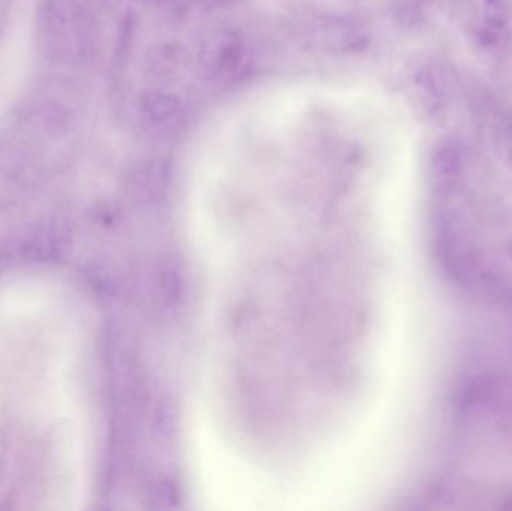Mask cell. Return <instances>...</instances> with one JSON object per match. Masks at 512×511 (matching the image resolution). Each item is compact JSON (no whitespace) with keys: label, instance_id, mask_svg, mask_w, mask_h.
I'll list each match as a JSON object with an SVG mask.
<instances>
[{"label":"cell","instance_id":"1","mask_svg":"<svg viewBox=\"0 0 512 511\" xmlns=\"http://www.w3.org/2000/svg\"><path fill=\"white\" fill-rule=\"evenodd\" d=\"M41 27L48 53L65 60L80 50L83 14L78 0H44Z\"/></svg>","mask_w":512,"mask_h":511},{"label":"cell","instance_id":"2","mask_svg":"<svg viewBox=\"0 0 512 511\" xmlns=\"http://www.w3.org/2000/svg\"><path fill=\"white\" fill-rule=\"evenodd\" d=\"M433 168H435L436 174L444 179H453L460 173L462 159H460V152L456 144H444L439 147L435 159H433Z\"/></svg>","mask_w":512,"mask_h":511},{"label":"cell","instance_id":"3","mask_svg":"<svg viewBox=\"0 0 512 511\" xmlns=\"http://www.w3.org/2000/svg\"><path fill=\"white\" fill-rule=\"evenodd\" d=\"M483 17L487 26L504 29L512 21V0H484Z\"/></svg>","mask_w":512,"mask_h":511},{"label":"cell","instance_id":"4","mask_svg":"<svg viewBox=\"0 0 512 511\" xmlns=\"http://www.w3.org/2000/svg\"><path fill=\"white\" fill-rule=\"evenodd\" d=\"M177 102L170 96L158 95L150 99L149 116L155 123L167 122L177 113Z\"/></svg>","mask_w":512,"mask_h":511},{"label":"cell","instance_id":"5","mask_svg":"<svg viewBox=\"0 0 512 511\" xmlns=\"http://www.w3.org/2000/svg\"><path fill=\"white\" fill-rule=\"evenodd\" d=\"M508 252H510V255L512 257V242L510 243V246H508Z\"/></svg>","mask_w":512,"mask_h":511},{"label":"cell","instance_id":"6","mask_svg":"<svg viewBox=\"0 0 512 511\" xmlns=\"http://www.w3.org/2000/svg\"><path fill=\"white\" fill-rule=\"evenodd\" d=\"M511 149H512V134H511Z\"/></svg>","mask_w":512,"mask_h":511}]
</instances>
